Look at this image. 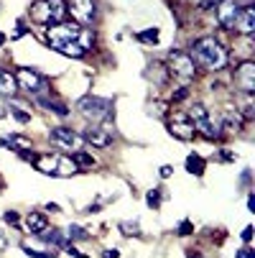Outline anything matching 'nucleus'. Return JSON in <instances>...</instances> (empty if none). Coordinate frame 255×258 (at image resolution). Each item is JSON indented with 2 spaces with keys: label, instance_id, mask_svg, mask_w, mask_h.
I'll return each mask as SVG.
<instances>
[{
  "label": "nucleus",
  "instance_id": "obj_1",
  "mask_svg": "<svg viewBox=\"0 0 255 258\" xmlns=\"http://www.w3.org/2000/svg\"><path fill=\"white\" fill-rule=\"evenodd\" d=\"M44 39H46V44L54 51H59L64 56H71V59H82L95 46L92 28H84L79 23H66V21L49 26L46 33H44Z\"/></svg>",
  "mask_w": 255,
  "mask_h": 258
},
{
  "label": "nucleus",
  "instance_id": "obj_2",
  "mask_svg": "<svg viewBox=\"0 0 255 258\" xmlns=\"http://www.w3.org/2000/svg\"><path fill=\"white\" fill-rule=\"evenodd\" d=\"M194 67L199 69H207V72H220L227 67L230 56H227V49L214 39V36H202L192 44V51H189Z\"/></svg>",
  "mask_w": 255,
  "mask_h": 258
},
{
  "label": "nucleus",
  "instance_id": "obj_3",
  "mask_svg": "<svg viewBox=\"0 0 255 258\" xmlns=\"http://www.w3.org/2000/svg\"><path fill=\"white\" fill-rule=\"evenodd\" d=\"M26 159H31L36 171H41L46 176H74L79 171L74 159L61 156V154H41V156H26Z\"/></svg>",
  "mask_w": 255,
  "mask_h": 258
},
{
  "label": "nucleus",
  "instance_id": "obj_4",
  "mask_svg": "<svg viewBox=\"0 0 255 258\" xmlns=\"http://www.w3.org/2000/svg\"><path fill=\"white\" fill-rule=\"evenodd\" d=\"M66 18V0H36L31 6V21L39 26H54Z\"/></svg>",
  "mask_w": 255,
  "mask_h": 258
},
{
  "label": "nucleus",
  "instance_id": "obj_5",
  "mask_svg": "<svg viewBox=\"0 0 255 258\" xmlns=\"http://www.w3.org/2000/svg\"><path fill=\"white\" fill-rule=\"evenodd\" d=\"M189 120L194 125V131H199L204 138L209 141H217V138H222V125H220V118H214L209 110L202 105V102H194L189 107Z\"/></svg>",
  "mask_w": 255,
  "mask_h": 258
},
{
  "label": "nucleus",
  "instance_id": "obj_6",
  "mask_svg": "<svg viewBox=\"0 0 255 258\" xmlns=\"http://www.w3.org/2000/svg\"><path fill=\"white\" fill-rule=\"evenodd\" d=\"M77 107H79L82 118H84V120H90L92 125L113 118V102H110V100H105V97H95V95L82 97Z\"/></svg>",
  "mask_w": 255,
  "mask_h": 258
},
{
  "label": "nucleus",
  "instance_id": "obj_7",
  "mask_svg": "<svg viewBox=\"0 0 255 258\" xmlns=\"http://www.w3.org/2000/svg\"><path fill=\"white\" fill-rule=\"evenodd\" d=\"M16 85H18V90H23L26 95H33L36 100L46 97V92H49V80L44 75H39L36 69H28V67L16 72Z\"/></svg>",
  "mask_w": 255,
  "mask_h": 258
},
{
  "label": "nucleus",
  "instance_id": "obj_8",
  "mask_svg": "<svg viewBox=\"0 0 255 258\" xmlns=\"http://www.w3.org/2000/svg\"><path fill=\"white\" fill-rule=\"evenodd\" d=\"M168 72L179 80V82H192L194 80V75H197V67H194V61H192V56L187 54V51H179V49H174L171 54H168Z\"/></svg>",
  "mask_w": 255,
  "mask_h": 258
},
{
  "label": "nucleus",
  "instance_id": "obj_9",
  "mask_svg": "<svg viewBox=\"0 0 255 258\" xmlns=\"http://www.w3.org/2000/svg\"><path fill=\"white\" fill-rule=\"evenodd\" d=\"M84 143H92L95 149H107L113 141H115V125L110 120H102V123H95L90 125L84 133H82Z\"/></svg>",
  "mask_w": 255,
  "mask_h": 258
},
{
  "label": "nucleus",
  "instance_id": "obj_10",
  "mask_svg": "<svg viewBox=\"0 0 255 258\" xmlns=\"http://www.w3.org/2000/svg\"><path fill=\"white\" fill-rule=\"evenodd\" d=\"M49 138H51L54 146H59V149H64V151H71V154H74V151H82V146H84L82 133L71 131V128H64V125L51 128V131H49Z\"/></svg>",
  "mask_w": 255,
  "mask_h": 258
},
{
  "label": "nucleus",
  "instance_id": "obj_11",
  "mask_svg": "<svg viewBox=\"0 0 255 258\" xmlns=\"http://www.w3.org/2000/svg\"><path fill=\"white\" fill-rule=\"evenodd\" d=\"M66 13H71L74 23H79V26H92L97 21L95 0H66Z\"/></svg>",
  "mask_w": 255,
  "mask_h": 258
},
{
  "label": "nucleus",
  "instance_id": "obj_12",
  "mask_svg": "<svg viewBox=\"0 0 255 258\" xmlns=\"http://www.w3.org/2000/svg\"><path fill=\"white\" fill-rule=\"evenodd\" d=\"M235 85L242 95H252L255 92V64L250 59L240 61L235 69Z\"/></svg>",
  "mask_w": 255,
  "mask_h": 258
},
{
  "label": "nucleus",
  "instance_id": "obj_13",
  "mask_svg": "<svg viewBox=\"0 0 255 258\" xmlns=\"http://www.w3.org/2000/svg\"><path fill=\"white\" fill-rule=\"evenodd\" d=\"M168 133L179 141H194V136H197L189 115H184V113H174V118L168 120Z\"/></svg>",
  "mask_w": 255,
  "mask_h": 258
},
{
  "label": "nucleus",
  "instance_id": "obj_14",
  "mask_svg": "<svg viewBox=\"0 0 255 258\" xmlns=\"http://www.w3.org/2000/svg\"><path fill=\"white\" fill-rule=\"evenodd\" d=\"M214 11H217V23L227 31H235V23H237V16H240V6L235 0H220Z\"/></svg>",
  "mask_w": 255,
  "mask_h": 258
},
{
  "label": "nucleus",
  "instance_id": "obj_15",
  "mask_svg": "<svg viewBox=\"0 0 255 258\" xmlns=\"http://www.w3.org/2000/svg\"><path fill=\"white\" fill-rule=\"evenodd\" d=\"M242 123H245V118L240 115V110H237V107L227 105V107L222 110V115H220V125H222V131H227V133H237V131L242 128Z\"/></svg>",
  "mask_w": 255,
  "mask_h": 258
},
{
  "label": "nucleus",
  "instance_id": "obj_16",
  "mask_svg": "<svg viewBox=\"0 0 255 258\" xmlns=\"http://www.w3.org/2000/svg\"><path fill=\"white\" fill-rule=\"evenodd\" d=\"M235 31H237L240 36H252V31H255V6H242V8H240Z\"/></svg>",
  "mask_w": 255,
  "mask_h": 258
},
{
  "label": "nucleus",
  "instance_id": "obj_17",
  "mask_svg": "<svg viewBox=\"0 0 255 258\" xmlns=\"http://www.w3.org/2000/svg\"><path fill=\"white\" fill-rule=\"evenodd\" d=\"M26 230L31 235H41L44 230H49V217L44 212H28L26 215Z\"/></svg>",
  "mask_w": 255,
  "mask_h": 258
},
{
  "label": "nucleus",
  "instance_id": "obj_18",
  "mask_svg": "<svg viewBox=\"0 0 255 258\" xmlns=\"http://www.w3.org/2000/svg\"><path fill=\"white\" fill-rule=\"evenodd\" d=\"M18 92V85H16V75H11L8 69L0 67V97H13Z\"/></svg>",
  "mask_w": 255,
  "mask_h": 258
},
{
  "label": "nucleus",
  "instance_id": "obj_19",
  "mask_svg": "<svg viewBox=\"0 0 255 258\" xmlns=\"http://www.w3.org/2000/svg\"><path fill=\"white\" fill-rule=\"evenodd\" d=\"M41 238L49 243V245H56V248H69V238H66V233H61V230H44L41 233Z\"/></svg>",
  "mask_w": 255,
  "mask_h": 258
},
{
  "label": "nucleus",
  "instance_id": "obj_20",
  "mask_svg": "<svg viewBox=\"0 0 255 258\" xmlns=\"http://www.w3.org/2000/svg\"><path fill=\"white\" fill-rule=\"evenodd\" d=\"M3 146H8L11 151L23 154V151L31 149V138H26V136H11V138H3Z\"/></svg>",
  "mask_w": 255,
  "mask_h": 258
},
{
  "label": "nucleus",
  "instance_id": "obj_21",
  "mask_svg": "<svg viewBox=\"0 0 255 258\" xmlns=\"http://www.w3.org/2000/svg\"><path fill=\"white\" fill-rule=\"evenodd\" d=\"M39 105L49 107L51 113H56V115H61V118H66V115H69V107H66L64 102H59V100H51V97H39Z\"/></svg>",
  "mask_w": 255,
  "mask_h": 258
},
{
  "label": "nucleus",
  "instance_id": "obj_22",
  "mask_svg": "<svg viewBox=\"0 0 255 258\" xmlns=\"http://www.w3.org/2000/svg\"><path fill=\"white\" fill-rule=\"evenodd\" d=\"M204 169H207V161H204L202 156H197V154L187 156V171H189V174L202 176V174H204Z\"/></svg>",
  "mask_w": 255,
  "mask_h": 258
},
{
  "label": "nucleus",
  "instance_id": "obj_23",
  "mask_svg": "<svg viewBox=\"0 0 255 258\" xmlns=\"http://www.w3.org/2000/svg\"><path fill=\"white\" fill-rule=\"evenodd\" d=\"M135 39H138L140 44H158L161 33H158V28H145V31L135 33Z\"/></svg>",
  "mask_w": 255,
  "mask_h": 258
},
{
  "label": "nucleus",
  "instance_id": "obj_24",
  "mask_svg": "<svg viewBox=\"0 0 255 258\" xmlns=\"http://www.w3.org/2000/svg\"><path fill=\"white\" fill-rule=\"evenodd\" d=\"M71 159H74V164L82 169H90V166H95V156H90L87 151H74V156H71Z\"/></svg>",
  "mask_w": 255,
  "mask_h": 258
},
{
  "label": "nucleus",
  "instance_id": "obj_25",
  "mask_svg": "<svg viewBox=\"0 0 255 258\" xmlns=\"http://www.w3.org/2000/svg\"><path fill=\"white\" fill-rule=\"evenodd\" d=\"M8 110H11V115H13V118H16L18 123H31V113H23L26 107H21V105L11 102V107H8Z\"/></svg>",
  "mask_w": 255,
  "mask_h": 258
},
{
  "label": "nucleus",
  "instance_id": "obj_26",
  "mask_svg": "<svg viewBox=\"0 0 255 258\" xmlns=\"http://www.w3.org/2000/svg\"><path fill=\"white\" fill-rule=\"evenodd\" d=\"M161 192H163V189H158V187H156V189H151L148 195H145V205L153 207V210H158V207H161V197H163Z\"/></svg>",
  "mask_w": 255,
  "mask_h": 258
},
{
  "label": "nucleus",
  "instance_id": "obj_27",
  "mask_svg": "<svg viewBox=\"0 0 255 258\" xmlns=\"http://www.w3.org/2000/svg\"><path fill=\"white\" fill-rule=\"evenodd\" d=\"M66 238H69V240H87L90 235H87V230H84V228H79V225H69Z\"/></svg>",
  "mask_w": 255,
  "mask_h": 258
},
{
  "label": "nucleus",
  "instance_id": "obj_28",
  "mask_svg": "<svg viewBox=\"0 0 255 258\" xmlns=\"http://www.w3.org/2000/svg\"><path fill=\"white\" fill-rule=\"evenodd\" d=\"M120 230H123V235H140L138 223H120Z\"/></svg>",
  "mask_w": 255,
  "mask_h": 258
},
{
  "label": "nucleus",
  "instance_id": "obj_29",
  "mask_svg": "<svg viewBox=\"0 0 255 258\" xmlns=\"http://www.w3.org/2000/svg\"><path fill=\"white\" fill-rule=\"evenodd\" d=\"M3 220H6L8 225H18V220H21V217H18V212H16V210H8V212L3 215Z\"/></svg>",
  "mask_w": 255,
  "mask_h": 258
},
{
  "label": "nucleus",
  "instance_id": "obj_30",
  "mask_svg": "<svg viewBox=\"0 0 255 258\" xmlns=\"http://www.w3.org/2000/svg\"><path fill=\"white\" fill-rule=\"evenodd\" d=\"M192 230H194V225L189 223V220H184V223L179 225V235H192Z\"/></svg>",
  "mask_w": 255,
  "mask_h": 258
},
{
  "label": "nucleus",
  "instance_id": "obj_31",
  "mask_svg": "<svg viewBox=\"0 0 255 258\" xmlns=\"http://www.w3.org/2000/svg\"><path fill=\"white\" fill-rule=\"evenodd\" d=\"M187 97H189V90H187V87H179V92H174L171 100H174V102H181V100H187Z\"/></svg>",
  "mask_w": 255,
  "mask_h": 258
},
{
  "label": "nucleus",
  "instance_id": "obj_32",
  "mask_svg": "<svg viewBox=\"0 0 255 258\" xmlns=\"http://www.w3.org/2000/svg\"><path fill=\"white\" fill-rule=\"evenodd\" d=\"M102 258H120V250H115V248H107V250H102Z\"/></svg>",
  "mask_w": 255,
  "mask_h": 258
},
{
  "label": "nucleus",
  "instance_id": "obj_33",
  "mask_svg": "<svg viewBox=\"0 0 255 258\" xmlns=\"http://www.w3.org/2000/svg\"><path fill=\"white\" fill-rule=\"evenodd\" d=\"M158 174H161V179H168V176L174 174V166H168V164H166V166H161V171H158Z\"/></svg>",
  "mask_w": 255,
  "mask_h": 258
},
{
  "label": "nucleus",
  "instance_id": "obj_34",
  "mask_svg": "<svg viewBox=\"0 0 255 258\" xmlns=\"http://www.w3.org/2000/svg\"><path fill=\"white\" fill-rule=\"evenodd\" d=\"M220 159H222V161H235V154H232V151H227V149H222Z\"/></svg>",
  "mask_w": 255,
  "mask_h": 258
},
{
  "label": "nucleus",
  "instance_id": "obj_35",
  "mask_svg": "<svg viewBox=\"0 0 255 258\" xmlns=\"http://www.w3.org/2000/svg\"><path fill=\"white\" fill-rule=\"evenodd\" d=\"M242 240H245V243H250V240H252V228H250V225L242 230Z\"/></svg>",
  "mask_w": 255,
  "mask_h": 258
},
{
  "label": "nucleus",
  "instance_id": "obj_36",
  "mask_svg": "<svg viewBox=\"0 0 255 258\" xmlns=\"http://www.w3.org/2000/svg\"><path fill=\"white\" fill-rule=\"evenodd\" d=\"M237 258H255V255H252L250 248H242V250H237Z\"/></svg>",
  "mask_w": 255,
  "mask_h": 258
},
{
  "label": "nucleus",
  "instance_id": "obj_37",
  "mask_svg": "<svg viewBox=\"0 0 255 258\" xmlns=\"http://www.w3.org/2000/svg\"><path fill=\"white\" fill-rule=\"evenodd\" d=\"M247 207H250V210H255V197H252V195L247 197Z\"/></svg>",
  "mask_w": 255,
  "mask_h": 258
},
{
  "label": "nucleus",
  "instance_id": "obj_38",
  "mask_svg": "<svg viewBox=\"0 0 255 258\" xmlns=\"http://www.w3.org/2000/svg\"><path fill=\"white\" fill-rule=\"evenodd\" d=\"M46 210H49V212H59V205H51V202H49V205H46Z\"/></svg>",
  "mask_w": 255,
  "mask_h": 258
},
{
  "label": "nucleus",
  "instance_id": "obj_39",
  "mask_svg": "<svg viewBox=\"0 0 255 258\" xmlns=\"http://www.w3.org/2000/svg\"><path fill=\"white\" fill-rule=\"evenodd\" d=\"M8 115V107H3V105H0V118H6Z\"/></svg>",
  "mask_w": 255,
  "mask_h": 258
},
{
  "label": "nucleus",
  "instance_id": "obj_40",
  "mask_svg": "<svg viewBox=\"0 0 255 258\" xmlns=\"http://www.w3.org/2000/svg\"><path fill=\"white\" fill-rule=\"evenodd\" d=\"M3 44H6V33H3V31H0V46H3Z\"/></svg>",
  "mask_w": 255,
  "mask_h": 258
},
{
  "label": "nucleus",
  "instance_id": "obj_41",
  "mask_svg": "<svg viewBox=\"0 0 255 258\" xmlns=\"http://www.w3.org/2000/svg\"><path fill=\"white\" fill-rule=\"evenodd\" d=\"M189 258H199V253H194V250H192V253H189Z\"/></svg>",
  "mask_w": 255,
  "mask_h": 258
},
{
  "label": "nucleus",
  "instance_id": "obj_42",
  "mask_svg": "<svg viewBox=\"0 0 255 258\" xmlns=\"http://www.w3.org/2000/svg\"><path fill=\"white\" fill-rule=\"evenodd\" d=\"M74 258H90V255H79V253H77V255H74Z\"/></svg>",
  "mask_w": 255,
  "mask_h": 258
}]
</instances>
